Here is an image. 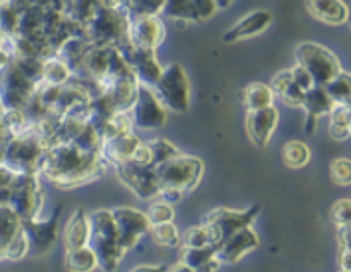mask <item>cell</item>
<instances>
[{
  "label": "cell",
  "mask_w": 351,
  "mask_h": 272,
  "mask_svg": "<svg viewBox=\"0 0 351 272\" xmlns=\"http://www.w3.org/2000/svg\"><path fill=\"white\" fill-rule=\"evenodd\" d=\"M159 195H161V199L167 201V203H171V205L179 203V201L185 197V193H181V191H177V189H161Z\"/></svg>",
  "instance_id": "f6af8a7d"
},
{
  "label": "cell",
  "mask_w": 351,
  "mask_h": 272,
  "mask_svg": "<svg viewBox=\"0 0 351 272\" xmlns=\"http://www.w3.org/2000/svg\"><path fill=\"white\" fill-rule=\"evenodd\" d=\"M163 14L171 20H185V22H197L195 10H193V0H167Z\"/></svg>",
  "instance_id": "f546056e"
},
{
  "label": "cell",
  "mask_w": 351,
  "mask_h": 272,
  "mask_svg": "<svg viewBox=\"0 0 351 272\" xmlns=\"http://www.w3.org/2000/svg\"><path fill=\"white\" fill-rule=\"evenodd\" d=\"M304 95H306V91L300 90L296 84L292 82V84H290V88L284 91L280 98H282V102H284V104H288V106H292V108H302V104H304Z\"/></svg>",
  "instance_id": "b9f144b4"
},
{
  "label": "cell",
  "mask_w": 351,
  "mask_h": 272,
  "mask_svg": "<svg viewBox=\"0 0 351 272\" xmlns=\"http://www.w3.org/2000/svg\"><path fill=\"white\" fill-rule=\"evenodd\" d=\"M260 215V205H254L246 211H234V209H215L203 217V225L208 229V236L213 245H221L224 238L239 233L244 227H250L254 218Z\"/></svg>",
  "instance_id": "52a82bcc"
},
{
  "label": "cell",
  "mask_w": 351,
  "mask_h": 272,
  "mask_svg": "<svg viewBox=\"0 0 351 272\" xmlns=\"http://www.w3.org/2000/svg\"><path fill=\"white\" fill-rule=\"evenodd\" d=\"M38 86L40 84L32 82L10 60L8 66L0 70V106L4 109H24L38 90Z\"/></svg>",
  "instance_id": "9c48e42d"
},
{
  "label": "cell",
  "mask_w": 351,
  "mask_h": 272,
  "mask_svg": "<svg viewBox=\"0 0 351 272\" xmlns=\"http://www.w3.org/2000/svg\"><path fill=\"white\" fill-rule=\"evenodd\" d=\"M149 235L153 236V240L161 247H179L181 245V233L175 227V223H161V225H153Z\"/></svg>",
  "instance_id": "f1b7e54d"
},
{
  "label": "cell",
  "mask_w": 351,
  "mask_h": 272,
  "mask_svg": "<svg viewBox=\"0 0 351 272\" xmlns=\"http://www.w3.org/2000/svg\"><path fill=\"white\" fill-rule=\"evenodd\" d=\"M113 169L117 171L119 179L125 183L139 199H153L159 195L161 187H159L153 167H139L131 161H123V163L113 165Z\"/></svg>",
  "instance_id": "5bb4252c"
},
{
  "label": "cell",
  "mask_w": 351,
  "mask_h": 272,
  "mask_svg": "<svg viewBox=\"0 0 351 272\" xmlns=\"http://www.w3.org/2000/svg\"><path fill=\"white\" fill-rule=\"evenodd\" d=\"M330 115V135L337 141L350 139V106H335Z\"/></svg>",
  "instance_id": "83f0119b"
},
{
  "label": "cell",
  "mask_w": 351,
  "mask_h": 272,
  "mask_svg": "<svg viewBox=\"0 0 351 272\" xmlns=\"http://www.w3.org/2000/svg\"><path fill=\"white\" fill-rule=\"evenodd\" d=\"M330 175H332V181L341 185V187H348L351 183V167L350 159L346 157H339L330 165Z\"/></svg>",
  "instance_id": "d590c367"
},
{
  "label": "cell",
  "mask_w": 351,
  "mask_h": 272,
  "mask_svg": "<svg viewBox=\"0 0 351 272\" xmlns=\"http://www.w3.org/2000/svg\"><path fill=\"white\" fill-rule=\"evenodd\" d=\"M302 108L306 109V117H314V120L319 122V117L328 115L335 108V104L332 102V98L328 95L324 86H314L312 90L306 91Z\"/></svg>",
  "instance_id": "7402d4cb"
},
{
  "label": "cell",
  "mask_w": 351,
  "mask_h": 272,
  "mask_svg": "<svg viewBox=\"0 0 351 272\" xmlns=\"http://www.w3.org/2000/svg\"><path fill=\"white\" fill-rule=\"evenodd\" d=\"M260 238L252 227H244L239 233L224 238L217 247V260L221 264H234L254 249H258Z\"/></svg>",
  "instance_id": "9a60e30c"
},
{
  "label": "cell",
  "mask_w": 351,
  "mask_h": 272,
  "mask_svg": "<svg viewBox=\"0 0 351 272\" xmlns=\"http://www.w3.org/2000/svg\"><path fill=\"white\" fill-rule=\"evenodd\" d=\"M282 159H284V163L288 165L290 169H302V167H306V165L310 163V159H312V151H310V147L306 146L304 141H288L284 149H282Z\"/></svg>",
  "instance_id": "4316f807"
},
{
  "label": "cell",
  "mask_w": 351,
  "mask_h": 272,
  "mask_svg": "<svg viewBox=\"0 0 351 272\" xmlns=\"http://www.w3.org/2000/svg\"><path fill=\"white\" fill-rule=\"evenodd\" d=\"M155 91L161 98L163 106L171 111L185 113L191 108V80L181 64H169L163 68Z\"/></svg>",
  "instance_id": "8992f818"
},
{
  "label": "cell",
  "mask_w": 351,
  "mask_h": 272,
  "mask_svg": "<svg viewBox=\"0 0 351 272\" xmlns=\"http://www.w3.org/2000/svg\"><path fill=\"white\" fill-rule=\"evenodd\" d=\"M153 169L161 189H177L181 193H191L203 179L204 163L203 159L195 155L177 153L175 157L155 165Z\"/></svg>",
  "instance_id": "277c9868"
},
{
  "label": "cell",
  "mask_w": 351,
  "mask_h": 272,
  "mask_svg": "<svg viewBox=\"0 0 351 272\" xmlns=\"http://www.w3.org/2000/svg\"><path fill=\"white\" fill-rule=\"evenodd\" d=\"M193 10H195V20L197 22L210 20L219 12L217 0H193Z\"/></svg>",
  "instance_id": "74e56055"
},
{
  "label": "cell",
  "mask_w": 351,
  "mask_h": 272,
  "mask_svg": "<svg viewBox=\"0 0 351 272\" xmlns=\"http://www.w3.org/2000/svg\"><path fill=\"white\" fill-rule=\"evenodd\" d=\"M46 149H48L46 141L30 127L28 131L8 139L0 163L4 165L6 169H10L14 175L38 173Z\"/></svg>",
  "instance_id": "3957f363"
},
{
  "label": "cell",
  "mask_w": 351,
  "mask_h": 272,
  "mask_svg": "<svg viewBox=\"0 0 351 272\" xmlns=\"http://www.w3.org/2000/svg\"><path fill=\"white\" fill-rule=\"evenodd\" d=\"M296 64L306 68L315 86H326L341 72V62L332 50L317 42H302L296 46Z\"/></svg>",
  "instance_id": "5b68a950"
},
{
  "label": "cell",
  "mask_w": 351,
  "mask_h": 272,
  "mask_svg": "<svg viewBox=\"0 0 351 272\" xmlns=\"http://www.w3.org/2000/svg\"><path fill=\"white\" fill-rule=\"evenodd\" d=\"M213 258H217V245H208V247H201V249H185V253H183V262L193 269L203 267Z\"/></svg>",
  "instance_id": "1f68e13d"
},
{
  "label": "cell",
  "mask_w": 351,
  "mask_h": 272,
  "mask_svg": "<svg viewBox=\"0 0 351 272\" xmlns=\"http://www.w3.org/2000/svg\"><path fill=\"white\" fill-rule=\"evenodd\" d=\"M139 144L141 141H139V137L133 131L121 133V135H115V137H111L108 141H104L101 155H104V159L110 165L123 163V161H130L133 151L137 149Z\"/></svg>",
  "instance_id": "ffe728a7"
},
{
  "label": "cell",
  "mask_w": 351,
  "mask_h": 272,
  "mask_svg": "<svg viewBox=\"0 0 351 272\" xmlns=\"http://www.w3.org/2000/svg\"><path fill=\"white\" fill-rule=\"evenodd\" d=\"M149 146H151V151H153V159H155V165L163 163V161H167V159L175 157L177 153H181L177 147L169 141V139H163V137L149 141Z\"/></svg>",
  "instance_id": "e575fe53"
},
{
  "label": "cell",
  "mask_w": 351,
  "mask_h": 272,
  "mask_svg": "<svg viewBox=\"0 0 351 272\" xmlns=\"http://www.w3.org/2000/svg\"><path fill=\"white\" fill-rule=\"evenodd\" d=\"M339 272H341V271H339Z\"/></svg>",
  "instance_id": "681fc988"
},
{
  "label": "cell",
  "mask_w": 351,
  "mask_h": 272,
  "mask_svg": "<svg viewBox=\"0 0 351 272\" xmlns=\"http://www.w3.org/2000/svg\"><path fill=\"white\" fill-rule=\"evenodd\" d=\"M131 163L139 165V167H155V159H153V151L149 144H139L137 149L133 151L130 159Z\"/></svg>",
  "instance_id": "ab89813d"
},
{
  "label": "cell",
  "mask_w": 351,
  "mask_h": 272,
  "mask_svg": "<svg viewBox=\"0 0 351 272\" xmlns=\"http://www.w3.org/2000/svg\"><path fill=\"white\" fill-rule=\"evenodd\" d=\"M332 218L333 223L339 227H350L351 225V201L350 199H339L333 203L332 207Z\"/></svg>",
  "instance_id": "8d00e7d4"
},
{
  "label": "cell",
  "mask_w": 351,
  "mask_h": 272,
  "mask_svg": "<svg viewBox=\"0 0 351 272\" xmlns=\"http://www.w3.org/2000/svg\"><path fill=\"white\" fill-rule=\"evenodd\" d=\"M115 227H117V236H119V245L121 249L128 253L131 249H135L141 240V236L149 235L151 231V223L147 215L135 207H119L111 211Z\"/></svg>",
  "instance_id": "7c38bea8"
},
{
  "label": "cell",
  "mask_w": 351,
  "mask_h": 272,
  "mask_svg": "<svg viewBox=\"0 0 351 272\" xmlns=\"http://www.w3.org/2000/svg\"><path fill=\"white\" fill-rule=\"evenodd\" d=\"M108 165L97 151L80 149L72 141H58L46 149L38 175L60 189H72L104 175Z\"/></svg>",
  "instance_id": "6da1fadb"
},
{
  "label": "cell",
  "mask_w": 351,
  "mask_h": 272,
  "mask_svg": "<svg viewBox=\"0 0 351 272\" xmlns=\"http://www.w3.org/2000/svg\"><path fill=\"white\" fill-rule=\"evenodd\" d=\"M165 24L159 14L131 12L128 26V48L133 50H157L165 40Z\"/></svg>",
  "instance_id": "30bf717a"
},
{
  "label": "cell",
  "mask_w": 351,
  "mask_h": 272,
  "mask_svg": "<svg viewBox=\"0 0 351 272\" xmlns=\"http://www.w3.org/2000/svg\"><path fill=\"white\" fill-rule=\"evenodd\" d=\"M131 272H167V267L165 264H161V267H157V264H143V267L133 269Z\"/></svg>",
  "instance_id": "bcb514c9"
},
{
  "label": "cell",
  "mask_w": 351,
  "mask_h": 272,
  "mask_svg": "<svg viewBox=\"0 0 351 272\" xmlns=\"http://www.w3.org/2000/svg\"><path fill=\"white\" fill-rule=\"evenodd\" d=\"M167 272H197V271L181 260V262H177V264H173V267H167Z\"/></svg>",
  "instance_id": "c3c4849f"
},
{
  "label": "cell",
  "mask_w": 351,
  "mask_h": 272,
  "mask_svg": "<svg viewBox=\"0 0 351 272\" xmlns=\"http://www.w3.org/2000/svg\"><path fill=\"white\" fill-rule=\"evenodd\" d=\"M72 80V68L58 56H50L42 62V82L50 86H64Z\"/></svg>",
  "instance_id": "cb8c5ba5"
},
{
  "label": "cell",
  "mask_w": 351,
  "mask_h": 272,
  "mask_svg": "<svg viewBox=\"0 0 351 272\" xmlns=\"http://www.w3.org/2000/svg\"><path fill=\"white\" fill-rule=\"evenodd\" d=\"M58 231H60V209H56V213L48 220H40V218L22 220V233L28 238L30 253L34 256H42L52 251L58 240Z\"/></svg>",
  "instance_id": "4fadbf2b"
},
{
  "label": "cell",
  "mask_w": 351,
  "mask_h": 272,
  "mask_svg": "<svg viewBox=\"0 0 351 272\" xmlns=\"http://www.w3.org/2000/svg\"><path fill=\"white\" fill-rule=\"evenodd\" d=\"M167 0H130L133 12H149V14H161L165 8Z\"/></svg>",
  "instance_id": "f35d334b"
},
{
  "label": "cell",
  "mask_w": 351,
  "mask_h": 272,
  "mask_svg": "<svg viewBox=\"0 0 351 272\" xmlns=\"http://www.w3.org/2000/svg\"><path fill=\"white\" fill-rule=\"evenodd\" d=\"M145 215H147L151 227L161 225V223H171V220H175V205H171L163 199L155 201V203H151Z\"/></svg>",
  "instance_id": "4dcf8cb0"
},
{
  "label": "cell",
  "mask_w": 351,
  "mask_h": 272,
  "mask_svg": "<svg viewBox=\"0 0 351 272\" xmlns=\"http://www.w3.org/2000/svg\"><path fill=\"white\" fill-rule=\"evenodd\" d=\"M167 111L169 109L163 106L161 98L157 95L155 88H151L147 84L137 86V98L131 106L130 113L133 117V124L141 129H161L167 124Z\"/></svg>",
  "instance_id": "8fae6325"
},
{
  "label": "cell",
  "mask_w": 351,
  "mask_h": 272,
  "mask_svg": "<svg viewBox=\"0 0 351 272\" xmlns=\"http://www.w3.org/2000/svg\"><path fill=\"white\" fill-rule=\"evenodd\" d=\"M280 124V111L276 106L254 109L246 113V133L254 146L266 147Z\"/></svg>",
  "instance_id": "2e32d148"
},
{
  "label": "cell",
  "mask_w": 351,
  "mask_h": 272,
  "mask_svg": "<svg viewBox=\"0 0 351 272\" xmlns=\"http://www.w3.org/2000/svg\"><path fill=\"white\" fill-rule=\"evenodd\" d=\"M272 12L270 10H254L250 14H246L244 19L239 20L232 28H228L222 36V42L232 44V42H241V40H248L262 34L264 30L270 28L272 24Z\"/></svg>",
  "instance_id": "e0dca14e"
},
{
  "label": "cell",
  "mask_w": 351,
  "mask_h": 272,
  "mask_svg": "<svg viewBox=\"0 0 351 272\" xmlns=\"http://www.w3.org/2000/svg\"><path fill=\"white\" fill-rule=\"evenodd\" d=\"M90 242V215L84 209H77L64 229V247L66 251L82 249Z\"/></svg>",
  "instance_id": "44dd1931"
},
{
  "label": "cell",
  "mask_w": 351,
  "mask_h": 272,
  "mask_svg": "<svg viewBox=\"0 0 351 272\" xmlns=\"http://www.w3.org/2000/svg\"><path fill=\"white\" fill-rule=\"evenodd\" d=\"M44 205V193L40 185V175H16L10 185L8 193V207H12L20 218H40V211Z\"/></svg>",
  "instance_id": "ba28073f"
},
{
  "label": "cell",
  "mask_w": 351,
  "mask_h": 272,
  "mask_svg": "<svg viewBox=\"0 0 351 272\" xmlns=\"http://www.w3.org/2000/svg\"><path fill=\"white\" fill-rule=\"evenodd\" d=\"M219 267H221V262H219L217 258H213V260H208L206 264L199 267V269H195V271L197 272H217L219 271Z\"/></svg>",
  "instance_id": "7dc6e473"
},
{
  "label": "cell",
  "mask_w": 351,
  "mask_h": 272,
  "mask_svg": "<svg viewBox=\"0 0 351 272\" xmlns=\"http://www.w3.org/2000/svg\"><path fill=\"white\" fill-rule=\"evenodd\" d=\"M123 52L128 56L137 80L141 84H147L151 88H155V84L159 82V78L163 73V66H161V62L157 58V50H133V48H125Z\"/></svg>",
  "instance_id": "ac0fdd59"
},
{
  "label": "cell",
  "mask_w": 351,
  "mask_h": 272,
  "mask_svg": "<svg viewBox=\"0 0 351 272\" xmlns=\"http://www.w3.org/2000/svg\"><path fill=\"white\" fill-rule=\"evenodd\" d=\"M339 271L351 272V249L350 247H339Z\"/></svg>",
  "instance_id": "ee69618b"
},
{
  "label": "cell",
  "mask_w": 351,
  "mask_h": 272,
  "mask_svg": "<svg viewBox=\"0 0 351 272\" xmlns=\"http://www.w3.org/2000/svg\"><path fill=\"white\" fill-rule=\"evenodd\" d=\"M274 98L276 95H274V91L270 90V86L262 84V82H252L242 91V104H244L246 111L274 106Z\"/></svg>",
  "instance_id": "603a6c76"
},
{
  "label": "cell",
  "mask_w": 351,
  "mask_h": 272,
  "mask_svg": "<svg viewBox=\"0 0 351 272\" xmlns=\"http://www.w3.org/2000/svg\"><path fill=\"white\" fill-rule=\"evenodd\" d=\"M66 269L70 272H93L97 269V256L92 251L90 245L75 249V251H66Z\"/></svg>",
  "instance_id": "d4e9b609"
},
{
  "label": "cell",
  "mask_w": 351,
  "mask_h": 272,
  "mask_svg": "<svg viewBox=\"0 0 351 272\" xmlns=\"http://www.w3.org/2000/svg\"><path fill=\"white\" fill-rule=\"evenodd\" d=\"M28 253H30L28 238H26V235H24L22 231H20L19 235L14 236V238L6 245V249H4L2 256H4V258H8V260H20V258H24Z\"/></svg>",
  "instance_id": "836d02e7"
},
{
  "label": "cell",
  "mask_w": 351,
  "mask_h": 272,
  "mask_svg": "<svg viewBox=\"0 0 351 272\" xmlns=\"http://www.w3.org/2000/svg\"><path fill=\"white\" fill-rule=\"evenodd\" d=\"M181 242L185 245V249H201V247L213 245L210 242V236H208V229L204 227L203 223L197 225V227L186 229L183 236H181Z\"/></svg>",
  "instance_id": "d6a6232c"
},
{
  "label": "cell",
  "mask_w": 351,
  "mask_h": 272,
  "mask_svg": "<svg viewBox=\"0 0 351 272\" xmlns=\"http://www.w3.org/2000/svg\"><path fill=\"white\" fill-rule=\"evenodd\" d=\"M92 251L97 256V269L104 272H113L121 258L125 256V251L119 245L117 227L111 215L110 209H99L90 213V242Z\"/></svg>",
  "instance_id": "7a4b0ae2"
},
{
  "label": "cell",
  "mask_w": 351,
  "mask_h": 272,
  "mask_svg": "<svg viewBox=\"0 0 351 272\" xmlns=\"http://www.w3.org/2000/svg\"><path fill=\"white\" fill-rule=\"evenodd\" d=\"M306 10L317 22L343 26L350 20V8L343 0H306Z\"/></svg>",
  "instance_id": "d6986e66"
},
{
  "label": "cell",
  "mask_w": 351,
  "mask_h": 272,
  "mask_svg": "<svg viewBox=\"0 0 351 272\" xmlns=\"http://www.w3.org/2000/svg\"><path fill=\"white\" fill-rule=\"evenodd\" d=\"M328 95L332 98V102L335 106H350V95H351V78L346 70L337 73L333 80H330L326 86Z\"/></svg>",
  "instance_id": "484cf974"
},
{
  "label": "cell",
  "mask_w": 351,
  "mask_h": 272,
  "mask_svg": "<svg viewBox=\"0 0 351 272\" xmlns=\"http://www.w3.org/2000/svg\"><path fill=\"white\" fill-rule=\"evenodd\" d=\"M290 73H292V82L296 84L300 90L308 91V90H312V88L315 86L314 80H312V76L306 72V68H302V66H298V64L292 68V70H290Z\"/></svg>",
  "instance_id": "60d3db41"
},
{
  "label": "cell",
  "mask_w": 351,
  "mask_h": 272,
  "mask_svg": "<svg viewBox=\"0 0 351 272\" xmlns=\"http://www.w3.org/2000/svg\"><path fill=\"white\" fill-rule=\"evenodd\" d=\"M290 84H292V73H290V70H284V72H280L274 76V80L268 84L270 86V90L274 91V95H282L284 91L290 88Z\"/></svg>",
  "instance_id": "7bdbcfd3"
}]
</instances>
